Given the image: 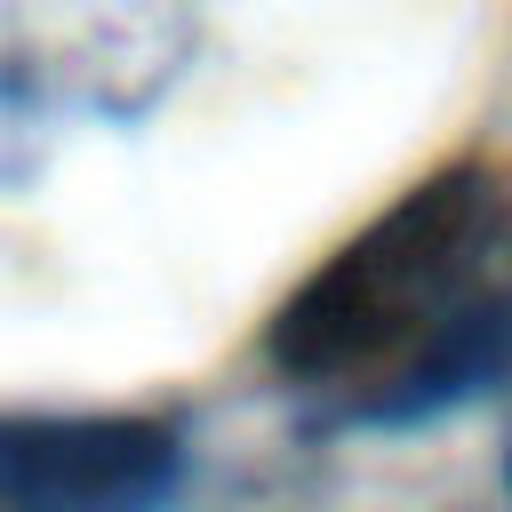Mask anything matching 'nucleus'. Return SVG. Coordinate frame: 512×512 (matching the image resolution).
I'll return each mask as SVG.
<instances>
[{
  "label": "nucleus",
  "mask_w": 512,
  "mask_h": 512,
  "mask_svg": "<svg viewBox=\"0 0 512 512\" xmlns=\"http://www.w3.org/2000/svg\"><path fill=\"white\" fill-rule=\"evenodd\" d=\"M504 488H512V440H504Z\"/></svg>",
  "instance_id": "nucleus-3"
},
{
  "label": "nucleus",
  "mask_w": 512,
  "mask_h": 512,
  "mask_svg": "<svg viewBox=\"0 0 512 512\" xmlns=\"http://www.w3.org/2000/svg\"><path fill=\"white\" fill-rule=\"evenodd\" d=\"M496 256H512L496 168H432L304 272L264 328V360L304 392H344L352 424H424L512 360Z\"/></svg>",
  "instance_id": "nucleus-1"
},
{
  "label": "nucleus",
  "mask_w": 512,
  "mask_h": 512,
  "mask_svg": "<svg viewBox=\"0 0 512 512\" xmlns=\"http://www.w3.org/2000/svg\"><path fill=\"white\" fill-rule=\"evenodd\" d=\"M184 432L160 416H0V512H160Z\"/></svg>",
  "instance_id": "nucleus-2"
}]
</instances>
